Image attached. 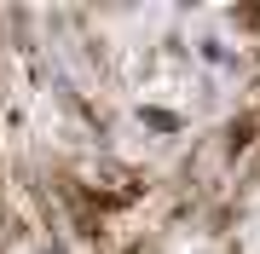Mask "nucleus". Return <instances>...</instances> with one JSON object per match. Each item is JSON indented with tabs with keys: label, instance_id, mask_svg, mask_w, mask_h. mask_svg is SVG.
Masks as SVG:
<instances>
[{
	"label": "nucleus",
	"instance_id": "nucleus-1",
	"mask_svg": "<svg viewBox=\"0 0 260 254\" xmlns=\"http://www.w3.org/2000/svg\"><path fill=\"white\" fill-rule=\"evenodd\" d=\"M81 197L93 202V214H104V208H127V202H139V197H145V173L104 162V168H93V179L81 185Z\"/></svg>",
	"mask_w": 260,
	"mask_h": 254
},
{
	"label": "nucleus",
	"instance_id": "nucleus-2",
	"mask_svg": "<svg viewBox=\"0 0 260 254\" xmlns=\"http://www.w3.org/2000/svg\"><path fill=\"white\" fill-rule=\"evenodd\" d=\"M249 144H260V104H254V110H243L237 122L225 127V151H232V156L249 151Z\"/></svg>",
	"mask_w": 260,
	"mask_h": 254
},
{
	"label": "nucleus",
	"instance_id": "nucleus-3",
	"mask_svg": "<svg viewBox=\"0 0 260 254\" xmlns=\"http://www.w3.org/2000/svg\"><path fill=\"white\" fill-rule=\"evenodd\" d=\"M232 23H237V29H254V35H260V6H237V12H232Z\"/></svg>",
	"mask_w": 260,
	"mask_h": 254
}]
</instances>
